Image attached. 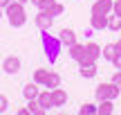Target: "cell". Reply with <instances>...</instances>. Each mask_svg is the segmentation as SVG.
<instances>
[{
	"instance_id": "1",
	"label": "cell",
	"mask_w": 121,
	"mask_h": 115,
	"mask_svg": "<svg viewBox=\"0 0 121 115\" xmlns=\"http://www.w3.org/2000/svg\"><path fill=\"white\" fill-rule=\"evenodd\" d=\"M40 43H43V52H45V59L49 63H56L58 57H60V50H63V43H60L58 36H52L49 29H45L40 34Z\"/></svg>"
},
{
	"instance_id": "2",
	"label": "cell",
	"mask_w": 121,
	"mask_h": 115,
	"mask_svg": "<svg viewBox=\"0 0 121 115\" xmlns=\"http://www.w3.org/2000/svg\"><path fill=\"white\" fill-rule=\"evenodd\" d=\"M4 16H7L9 25L11 27H22L27 23V14H25V5L22 2H16V0H11V2L4 7Z\"/></svg>"
},
{
	"instance_id": "3",
	"label": "cell",
	"mask_w": 121,
	"mask_h": 115,
	"mask_svg": "<svg viewBox=\"0 0 121 115\" xmlns=\"http://www.w3.org/2000/svg\"><path fill=\"white\" fill-rule=\"evenodd\" d=\"M121 95V88L119 86H114L112 81H103V84H99L94 88V97H96V102H103V99H117Z\"/></svg>"
},
{
	"instance_id": "4",
	"label": "cell",
	"mask_w": 121,
	"mask_h": 115,
	"mask_svg": "<svg viewBox=\"0 0 121 115\" xmlns=\"http://www.w3.org/2000/svg\"><path fill=\"white\" fill-rule=\"evenodd\" d=\"M34 23H36V27H38L40 32H45V29H49V27L54 25V16H52L49 11H40V9H38V14H36Z\"/></svg>"
},
{
	"instance_id": "5",
	"label": "cell",
	"mask_w": 121,
	"mask_h": 115,
	"mask_svg": "<svg viewBox=\"0 0 121 115\" xmlns=\"http://www.w3.org/2000/svg\"><path fill=\"white\" fill-rule=\"evenodd\" d=\"M20 66H22L20 59L13 57V54H11V57H7V59L2 61V70H4V75H18V72H20Z\"/></svg>"
},
{
	"instance_id": "6",
	"label": "cell",
	"mask_w": 121,
	"mask_h": 115,
	"mask_svg": "<svg viewBox=\"0 0 121 115\" xmlns=\"http://www.w3.org/2000/svg\"><path fill=\"white\" fill-rule=\"evenodd\" d=\"M96 61H83L78 63V75L83 77V79H92V77H96Z\"/></svg>"
},
{
	"instance_id": "7",
	"label": "cell",
	"mask_w": 121,
	"mask_h": 115,
	"mask_svg": "<svg viewBox=\"0 0 121 115\" xmlns=\"http://www.w3.org/2000/svg\"><path fill=\"white\" fill-rule=\"evenodd\" d=\"M112 5H114V0H96V2L92 5V14L108 16V14H112Z\"/></svg>"
},
{
	"instance_id": "8",
	"label": "cell",
	"mask_w": 121,
	"mask_h": 115,
	"mask_svg": "<svg viewBox=\"0 0 121 115\" xmlns=\"http://www.w3.org/2000/svg\"><path fill=\"white\" fill-rule=\"evenodd\" d=\"M58 38H60V43H63L65 48H72V45L76 43V32L69 29V27H63V29L58 32Z\"/></svg>"
},
{
	"instance_id": "9",
	"label": "cell",
	"mask_w": 121,
	"mask_h": 115,
	"mask_svg": "<svg viewBox=\"0 0 121 115\" xmlns=\"http://www.w3.org/2000/svg\"><path fill=\"white\" fill-rule=\"evenodd\" d=\"M90 27L96 32H103L108 29V16H101V14H92L90 16Z\"/></svg>"
},
{
	"instance_id": "10",
	"label": "cell",
	"mask_w": 121,
	"mask_h": 115,
	"mask_svg": "<svg viewBox=\"0 0 121 115\" xmlns=\"http://www.w3.org/2000/svg\"><path fill=\"white\" fill-rule=\"evenodd\" d=\"M67 54H69V59H74L76 63H81L83 59H85V45H81V43L76 41L72 48H67Z\"/></svg>"
},
{
	"instance_id": "11",
	"label": "cell",
	"mask_w": 121,
	"mask_h": 115,
	"mask_svg": "<svg viewBox=\"0 0 121 115\" xmlns=\"http://www.w3.org/2000/svg\"><path fill=\"white\" fill-rule=\"evenodd\" d=\"M101 59V45H96V43H87L85 45V59L83 61H99ZM81 61V63H83Z\"/></svg>"
},
{
	"instance_id": "12",
	"label": "cell",
	"mask_w": 121,
	"mask_h": 115,
	"mask_svg": "<svg viewBox=\"0 0 121 115\" xmlns=\"http://www.w3.org/2000/svg\"><path fill=\"white\" fill-rule=\"evenodd\" d=\"M38 93H40V88H38L36 81H29V84L22 86V97H25L27 102H29V99H38Z\"/></svg>"
},
{
	"instance_id": "13",
	"label": "cell",
	"mask_w": 121,
	"mask_h": 115,
	"mask_svg": "<svg viewBox=\"0 0 121 115\" xmlns=\"http://www.w3.org/2000/svg\"><path fill=\"white\" fill-rule=\"evenodd\" d=\"M52 102H54V106H65L67 104V93H65L63 88H52Z\"/></svg>"
},
{
	"instance_id": "14",
	"label": "cell",
	"mask_w": 121,
	"mask_h": 115,
	"mask_svg": "<svg viewBox=\"0 0 121 115\" xmlns=\"http://www.w3.org/2000/svg\"><path fill=\"white\" fill-rule=\"evenodd\" d=\"M38 104L45 108V111H49V108H54V102H52V90H40L38 93Z\"/></svg>"
},
{
	"instance_id": "15",
	"label": "cell",
	"mask_w": 121,
	"mask_h": 115,
	"mask_svg": "<svg viewBox=\"0 0 121 115\" xmlns=\"http://www.w3.org/2000/svg\"><path fill=\"white\" fill-rule=\"evenodd\" d=\"M117 52H119L117 43H108V45H103V48H101V57H103L105 61H110V63H112L114 57H117Z\"/></svg>"
},
{
	"instance_id": "16",
	"label": "cell",
	"mask_w": 121,
	"mask_h": 115,
	"mask_svg": "<svg viewBox=\"0 0 121 115\" xmlns=\"http://www.w3.org/2000/svg\"><path fill=\"white\" fill-rule=\"evenodd\" d=\"M96 106H99V115H112L114 113V102H112V99L96 102Z\"/></svg>"
},
{
	"instance_id": "17",
	"label": "cell",
	"mask_w": 121,
	"mask_h": 115,
	"mask_svg": "<svg viewBox=\"0 0 121 115\" xmlns=\"http://www.w3.org/2000/svg\"><path fill=\"white\" fill-rule=\"evenodd\" d=\"M108 29L110 32H121V16L108 14Z\"/></svg>"
},
{
	"instance_id": "18",
	"label": "cell",
	"mask_w": 121,
	"mask_h": 115,
	"mask_svg": "<svg viewBox=\"0 0 121 115\" xmlns=\"http://www.w3.org/2000/svg\"><path fill=\"white\" fill-rule=\"evenodd\" d=\"M27 108H29V115H45V113H47L38 104V99H29V102H27Z\"/></svg>"
},
{
	"instance_id": "19",
	"label": "cell",
	"mask_w": 121,
	"mask_h": 115,
	"mask_svg": "<svg viewBox=\"0 0 121 115\" xmlns=\"http://www.w3.org/2000/svg\"><path fill=\"white\" fill-rule=\"evenodd\" d=\"M78 115H99V106L85 102V104H81V108H78Z\"/></svg>"
},
{
	"instance_id": "20",
	"label": "cell",
	"mask_w": 121,
	"mask_h": 115,
	"mask_svg": "<svg viewBox=\"0 0 121 115\" xmlns=\"http://www.w3.org/2000/svg\"><path fill=\"white\" fill-rule=\"evenodd\" d=\"M47 77H49V70H45V68H38V70H34V81H36L38 86H45Z\"/></svg>"
},
{
	"instance_id": "21",
	"label": "cell",
	"mask_w": 121,
	"mask_h": 115,
	"mask_svg": "<svg viewBox=\"0 0 121 115\" xmlns=\"http://www.w3.org/2000/svg\"><path fill=\"white\" fill-rule=\"evenodd\" d=\"M60 86V75L58 72H49V77H47V81H45V88H58Z\"/></svg>"
},
{
	"instance_id": "22",
	"label": "cell",
	"mask_w": 121,
	"mask_h": 115,
	"mask_svg": "<svg viewBox=\"0 0 121 115\" xmlns=\"http://www.w3.org/2000/svg\"><path fill=\"white\" fill-rule=\"evenodd\" d=\"M47 11H49V14H52V16H54V18H56V16H60V14H63V11H65V7H63V5H60V2H56V0H54V5H52V7H49V9H47Z\"/></svg>"
},
{
	"instance_id": "23",
	"label": "cell",
	"mask_w": 121,
	"mask_h": 115,
	"mask_svg": "<svg viewBox=\"0 0 121 115\" xmlns=\"http://www.w3.org/2000/svg\"><path fill=\"white\" fill-rule=\"evenodd\" d=\"M52 5H54V0H40V2H38V5H36V7H38V9H40V11H47V9H49V7H52Z\"/></svg>"
},
{
	"instance_id": "24",
	"label": "cell",
	"mask_w": 121,
	"mask_h": 115,
	"mask_svg": "<svg viewBox=\"0 0 121 115\" xmlns=\"http://www.w3.org/2000/svg\"><path fill=\"white\" fill-rule=\"evenodd\" d=\"M7 108H9V99L4 97V95H0V115L7 113Z\"/></svg>"
},
{
	"instance_id": "25",
	"label": "cell",
	"mask_w": 121,
	"mask_h": 115,
	"mask_svg": "<svg viewBox=\"0 0 121 115\" xmlns=\"http://www.w3.org/2000/svg\"><path fill=\"white\" fill-rule=\"evenodd\" d=\"M110 81H112L114 86H119V88H121V70H117V72H114V75H112V79H110Z\"/></svg>"
},
{
	"instance_id": "26",
	"label": "cell",
	"mask_w": 121,
	"mask_h": 115,
	"mask_svg": "<svg viewBox=\"0 0 121 115\" xmlns=\"http://www.w3.org/2000/svg\"><path fill=\"white\" fill-rule=\"evenodd\" d=\"M112 14L121 16V0H114V5H112Z\"/></svg>"
},
{
	"instance_id": "27",
	"label": "cell",
	"mask_w": 121,
	"mask_h": 115,
	"mask_svg": "<svg viewBox=\"0 0 121 115\" xmlns=\"http://www.w3.org/2000/svg\"><path fill=\"white\" fill-rule=\"evenodd\" d=\"M112 66H114V68H121V50L117 52V57L112 59Z\"/></svg>"
},
{
	"instance_id": "28",
	"label": "cell",
	"mask_w": 121,
	"mask_h": 115,
	"mask_svg": "<svg viewBox=\"0 0 121 115\" xmlns=\"http://www.w3.org/2000/svg\"><path fill=\"white\" fill-rule=\"evenodd\" d=\"M16 113H18V115H29V108H27V106H25V108H18Z\"/></svg>"
},
{
	"instance_id": "29",
	"label": "cell",
	"mask_w": 121,
	"mask_h": 115,
	"mask_svg": "<svg viewBox=\"0 0 121 115\" xmlns=\"http://www.w3.org/2000/svg\"><path fill=\"white\" fill-rule=\"evenodd\" d=\"M9 2H11V0H0V7H2V9H4V7H7V5H9Z\"/></svg>"
},
{
	"instance_id": "30",
	"label": "cell",
	"mask_w": 121,
	"mask_h": 115,
	"mask_svg": "<svg viewBox=\"0 0 121 115\" xmlns=\"http://www.w3.org/2000/svg\"><path fill=\"white\" fill-rule=\"evenodd\" d=\"M16 2H22V5H27V2H29V0H16Z\"/></svg>"
},
{
	"instance_id": "31",
	"label": "cell",
	"mask_w": 121,
	"mask_h": 115,
	"mask_svg": "<svg viewBox=\"0 0 121 115\" xmlns=\"http://www.w3.org/2000/svg\"><path fill=\"white\" fill-rule=\"evenodd\" d=\"M29 2H31V5H38V2H40V0H29Z\"/></svg>"
},
{
	"instance_id": "32",
	"label": "cell",
	"mask_w": 121,
	"mask_h": 115,
	"mask_svg": "<svg viewBox=\"0 0 121 115\" xmlns=\"http://www.w3.org/2000/svg\"><path fill=\"white\" fill-rule=\"evenodd\" d=\"M117 48H119V50H121V38H119V41H117Z\"/></svg>"
},
{
	"instance_id": "33",
	"label": "cell",
	"mask_w": 121,
	"mask_h": 115,
	"mask_svg": "<svg viewBox=\"0 0 121 115\" xmlns=\"http://www.w3.org/2000/svg\"><path fill=\"white\" fill-rule=\"evenodd\" d=\"M0 18H2V7H0Z\"/></svg>"
},
{
	"instance_id": "34",
	"label": "cell",
	"mask_w": 121,
	"mask_h": 115,
	"mask_svg": "<svg viewBox=\"0 0 121 115\" xmlns=\"http://www.w3.org/2000/svg\"><path fill=\"white\" fill-rule=\"evenodd\" d=\"M117 70H121V68H117Z\"/></svg>"
}]
</instances>
